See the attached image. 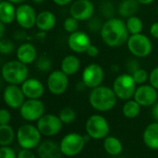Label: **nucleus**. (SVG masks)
Wrapping results in <instances>:
<instances>
[{
    "instance_id": "9",
    "label": "nucleus",
    "mask_w": 158,
    "mask_h": 158,
    "mask_svg": "<svg viewBox=\"0 0 158 158\" xmlns=\"http://www.w3.org/2000/svg\"><path fill=\"white\" fill-rule=\"evenodd\" d=\"M105 72L103 68L96 63L87 65L81 74V81L85 84L86 88L94 89L100 86L104 81Z\"/></svg>"
},
{
    "instance_id": "22",
    "label": "nucleus",
    "mask_w": 158,
    "mask_h": 158,
    "mask_svg": "<svg viewBox=\"0 0 158 158\" xmlns=\"http://www.w3.org/2000/svg\"><path fill=\"white\" fill-rule=\"evenodd\" d=\"M145 145L153 150H158V122L149 124L143 132Z\"/></svg>"
},
{
    "instance_id": "43",
    "label": "nucleus",
    "mask_w": 158,
    "mask_h": 158,
    "mask_svg": "<svg viewBox=\"0 0 158 158\" xmlns=\"http://www.w3.org/2000/svg\"><path fill=\"white\" fill-rule=\"evenodd\" d=\"M150 34L153 38L158 40V21L154 22L150 27Z\"/></svg>"
},
{
    "instance_id": "16",
    "label": "nucleus",
    "mask_w": 158,
    "mask_h": 158,
    "mask_svg": "<svg viewBox=\"0 0 158 158\" xmlns=\"http://www.w3.org/2000/svg\"><path fill=\"white\" fill-rule=\"evenodd\" d=\"M3 99L5 104L13 109L20 108L25 102V95L21 90V87L18 85L8 84L3 93Z\"/></svg>"
},
{
    "instance_id": "44",
    "label": "nucleus",
    "mask_w": 158,
    "mask_h": 158,
    "mask_svg": "<svg viewBox=\"0 0 158 158\" xmlns=\"http://www.w3.org/2000/svg\"><path fill=\"white\" fill-rule=\"evenodd\" d=\"M73 0H53V2L57 5V6H65L69 4H70Z\"/></svg>"
},
{
    "instance_id": "50",
    "label": "nucleus",
    "mask_w": 158,
    "mask_h": 158,
    "mask_svg": "<svg viewBox=\"0 0 158 158\" xmlns=\"http://www.w3.org/2000/svg\"><path fill=\"white\" fill-rule=\"evenodd\" d=\"M157 14H158V10H157Z\"/></svg>"
},
{
    "instance_id": "13",
    "label": "nucleus",
    "mask_w": 158,
    "mask_h": 158,
    "mask_svg": "<svg viewBox=\"0 0 158 158\" xmlns=\"http://www.w3.org/2000/svg\"><path fill=\"white\" fill-rule=\"evenodd\" d=\"M47 88L52 94H63L69 87V76L61 69L52 71L47 78Z\"/></svg>"
},
{
    "instance_id": "8",
    "label": "nucleus",
    "mask_w": 158,
    "mask_h": 158,
    "mask_svg": "<svg viewBox=\"0 0 158 158\" xmlns=\"http://www.w3.org/2000/svg\"><path fill=\"white\" fill-rule=\"evenodd\" d=\"M85 143L86 140L84 136H81L76 132H72L65 135L62 138L59 147L63 156L72 157L79 155L83 150Z\"/></svg>"
},
{
    "instance_id": "46",
    "label": "nucleus",
    "mask_w": 158,
    "mask_h": 158,
    "mask_svg": "<svg viewBox=\"0 0 158 158\" xmlns=\"http://www.w3.org/2000/svg\"><path fill=\"white\" fill-rule=\"evenodd\" d=\"M5 25L3 22L0 21V38H4V34H5Z\"/></svg>"
},
{
    "instance_id": "1",
    "label": "nucleus",
    "mask_w": 158,
    "mask_h": 158,
    "mask_svg": "<svg viewBox=\"0 0 158 158\" xmlns=\"http://www.w3.org/2000/svg\"><path fill=\"white\" fill-rule=\"evenodd\" d=\"M103 42L109 47H120L127 44L129 31L126 22L118 18H111L104 24L100 31Z\"/></svg>"
},
{
    "instance_id": "31",
    "label": "nucleus",
    "mask_w": 158,
    "mask_h": 158,
    "mask_svg": "<svg viewBox=\"0 0 158 158\" xmlns=\"http://www.w3.org/2000/svg\"><path fill=\"white\" fill-rule=\"evenodd\" d=\"M52 65H53V62H52V59L48 56H39L36 61H35V66L36 68L42 71V72H47L51 69L52 68Z\"/></svg>"
},
{
    "instance_id": "24",
    "label": "nucleus",
    "mask_w": 158,
    "mask_h": 158,
    "mask_svg": "<svg viewBox=\"0 0 158 158\" xmlns=\"http://www.w3.org/2000/svg\"><path fill=\"white\" fill-rule=\"evenodd\" d=\"M81 68L80 59L74 55H69L65 56L61 61V70L68 76L76 74Z\"/></svg>"
},
{
    "instance_id": "27",
    "label": "nucleus",
    "mask_w": 158,
    "mask_h": 158,
    "mask_svg": "<svg viewBox=\"0 0 158 158\" xmlns=\"http://www.w3.org/2000/svg\"><path fill=\"white\" fill-rule=\"evenodd\" d=\"M140 112L141 105L138 104L134 99L128 100L122 107V113L127 118H135L139 116Z\"/></svg>"
},
{
    "instance_id": "29",
    "label": "nucleus",
    "mask_w": 158,
    "mask_h": 158,
    "mask_svg": "<svg viewBox=\"0 0 158 158\" xmlns=\"http://www.w3.org/2000/svg\"><path fill=\"white\" fill-rule=\"evenodd\" d=\"M126 26L131 35L139 34V33H142V31L143 29V22L139 17L134 15L127 19Z\"/></svg>"
},
{
    "instance_id": "38",
    "label": "nucleus",
    "mask_w": 158,
    "mask_h": 158,
    "mask_svg": "<svg viewBox=\"0 0 158 158\" xmlns=\"http://www.w3.org/2000/svg\"><path fill=\"white\" fill-rule=\"evenodd\" d=\"M126 69H127L129 74H132V73H134L137 69H140L139 62H138L135 58H130V59L127 61V63H126Z\"/></svg>"
},
{
    "instance_id": "10",
    "label": "nucleus",
    "mask_w": 158,
    "mask_h": 158,
    "mask_svg": "<svg viewBox=\"0 0 158 158\" xmlns=\"http://www.w3.org/2000/svg\"><path fill=\"white\" fill-rule=\"evenodd\" d=\"M44 105L39 99H28L19 108L21 118L26 121H38L44 115Z\"/></svg>"
},
{
    "instance_id": "5",
    "label": "nucleus",
    "mask_w": 158,
    "mask_h": 158,
    "mask_svg": "<svg viewBox=\"0 0 158 158\" xmlns=\"http://www.w3.org/2000/svg\"><path fill=\"white\" fill-rule=\"evenodd\" d=\"M136 82L131 74L124 73L118 75L113 83V90L120 100H131L136 92Z\"/></svg>"
},
{
    "instance_id": "21",
    "label": "nucleus",
    "mask_w": 158,
    "mask_h": 158,
    "mask_svg": "<svg viewBox=\"0 0 158 158\" xmlns=\"http://www.w3.org/2000/svg\"><path fill=\"white\" fill-rule=\"evenodd\" d=\"M56 18L55 14L49 10H44L38 13L37 19H36V27L39 31H49L56 26Z\"/></svg>"
},
{
    "instance_id": "48",
    "label": "nucleus",
    "mask_w": 158,
    "mask_h": 158,
    "mask_svg": "<svg viewBox=\"0 0 158 158\" xmlns=\"http://www.w3.org/2000/svg\"><path fill=\"white\" fill-rule=\"evenodd\" d=\"M7 1H9V2H11V3H13L14 5H16V4H23L26 0H7Z\"/></svg>"
},
{
    "instance_id": "25",
    "label": "nucleus",
    "mask_w": 158,
    "mask_h": 158,
    "mask_svg": "<svg viewBox=\"0 0 158 158\" xmlns=\"http://www.w3.org/2000/svg\"><path fill=\"white\" fill-rule=\"evenodd\" d=\"M104 148L108 155L113 156L120 155L123 150L121 142L114 136H107L105 138Z\"/></svg>"
},
{
    "instance_id": "34",
    "label": "nucleus",
    "mask_w": 158,
    "mask_h": 158,
    "mask_svg": "<svg viewBox=\"0 0 158 158\" xmlns=\"http://www.w3.org/2000/svg\"><path fill=\"white\" fill-rule=\"evenodd\" d=\"M15 50L14 43L9 39L1 38L0 40V52L2 55H10Z\"/></svg>"
},
{
    "instance_id": "26",
    "label": "nucleus",
    "mask_w": 158,
    "mask_h": 158,
    "mask_svg": "<svg viewBox=\"0 0 158 158\" xmlns=\"http://www.w3.org/2000/svg\"><path fill=\"white\" fill-rule=\"evenodd\" d=\"M139 8L137 0H122L118 6V13L123 18H130L136 14Z\"/></svg>"
},
{
    "instance_id": "42",
    "label": "nucleus",
    "mask_w": 158,
    "mask_h": 158,
    "mask_svg": "<svg viewBox=\"0 0 158 158\" xmlns=\"http://www.w3.org/2000/svg\"><path fill=\"white\" fill-rule=\"evenodd\" d=\"M86 54H87V56H89L91 57H95V56H97L99 55V49H98L97 46H95L94 44H91L89 46V48L87 49Z\"/></svg>"
},
{
    "instance_id": "20",
    "label": "nucleus",
    "mask_w": 158,
    "mask_h": 158,
    "mask_svg": "<svg viewBox=\"0 0 158 158\" xmlns=\"http://www.w3.org/2000/svg\"><path fill=\"white\" fill-rule=\"evenodd\" d=\"M39 158H61L62 153L59 145L53 141H44L37 147Z\"/></svg>"
},
{
    "instance_id": "19",
    "label": "nucleus",
    "mask_w": 158,
    "mask_h": 158,
    "mask_svg": "<svg viewBox=\"0 0 158 158\" xmlns=\"http://www.w3.org/2000/svg\"><path fill=\"white\" fill-rule=\"evenodd\" d=\"M17 59L25 65L31 64L37 59V50L31 43L21 44L16 50Z\"/></svg>"
},
{
    "instance_id": "18",
    "label": "nucleus",
    "mask_w": 158,
    "mask_h": 158,
    "mask_svg": "<svg viewBox=\"0 0 158 158\" xmlns=\"http://www.w3.org/2000/svg\"><path fill=\"white\" fill-rule=\"evenodd\" d=\"M21 90L28 99H39L44 93V86L39 80L28 78L21 84Z\"/></svg>"
},
{
    "instance_id": "45",
    "label": "nucleus",
    "mask_w": 158,
    "mask_h": 158,
    "mask_svg": "<svg viewBox=\"0 0 158 158\" xmlns=\"http://www.w3.org/2000/svg\"><path fill=\"white\" fill-rule=\"evenodd\" d=\"M152 115H153V118H154L156 121H158V103H156V104L153 106Z\"/></svg>"
},
{
    "instance_id": "40",
    "label": "nucleus",
    "mask_w": 158,
    "mask_h": 158,
    "mask_svg": "<svg viewBox=\"0 0 158 158\" xmlns=\"http://www.w3.org/2000/svg\"><path fill=\"white\" fill-rule=\"evenodd\" d=\"M11 119L9 111L3 108L0 110V125H7Z\"/></svg>"
},
{
    "instance_id": "4",
    "label": "nucleus",
    "mask_w": 158,
    "mask_h": 158,
    "mask_svg": "<svg viewBox=\"0 0 158 158\" xmlns=\"http://www.w3.org/2000/svg\"><path fill=\"white\" fill-rule=\"evenodd\" d=\"M41 135L37 127L31 124H24L19 128L16 137L19 145L22 149L32 150L40 144Z\"/></svg>"
},
{
    "instance_id": "15",
    "label": "nucleus",
    "mask_w": 158,
    "mask_h": 158,
    "mask_svg": "<svg viewBox=\"0 0 158 158\" xmlns=\"http://www.w3.org/2000/svg\"><path fill=\"white\" fill-rule=\"evenodd\" d=\"M157 90L151 84H143L137 87L133 99L141 105V106H154L157 101Z\"/></svg>"
},
{
    "instance_id": "23",
    "label": "nucleus",
    "mask_w": 158,
    "mask_h": 158,
    "mask_svg": "<svg viewBox=\"0 0 158 158\" xmlns=\"http://www.w3.org/2000/svg\"><path fill=\"white\" fill-rule=\"evenodd\" d=\"M16 9L14 4L7 1L3 0L0 3V21L6 25L11 24L14 20H16Z\"/></svg>"
},
{
    "instance_id": "39",
    "label": "nucleus",
    "mask_w": 158,
    "mask_h": 158,
    "mask_svg": "<svg viewBox=\"0 0 158 158\" xmlns=\"http://www.w3.org/2000/svg\"><path fill=\"white\" fill-rule=\"evenodd\" d=\"M149 81L150 84L158 90V67L155 68L149 74Z\"/></svg>"
},
{
    "instance_id": "41",
    "label": "nucleus",
    "mask_w": 158,
    "mask_h": 158,
    "mask_svg": "<svg viewBox=\"0 0 158 158\" xmlns=\"http://www.w3.org/2000/svg\"><path fill=\"white\" fill-rule=\"evenodd\" d=\"M17 158H36L35 155L33 152H31V150L29 149H21L18 155Z\"/></svg>"
},
{
    "instance_id": "47",
    "label": "nucleus",
    "mask_w": 158,
    "mask_h": 158,
    "mask_svg": "<svg viewBox=\"0 0 158 158\" xmlns=\"http://www.w3.org/2000/svg\"><path fill=\"white\" fill-rule=\"evenodd\" d=\"M139 2V4L141 5H150L152 4L155 0H137Z\"/></svg>"
},
{
    "instance_id": "32",
    "label": "nucleus",
    "mask_w": 158,
    "mask_h": 158,
    "mask_svg": "<svg viewBox=\"0 0 158 158\" xmlns=\"http://www.w3.org/2000/svg\"><path fill=\"white\" fill-rule=\"evenodd\" d=\"M63 28L65 30V31L70 33H73L77 31H79V20L76 19L73 17H69L65 19L64 23H63Z\"/></svg>"
},
{
    "instance_id": "12",
    "label": "nucleus",
    "mask_w": 158,
    "mask_h": 158,
    "mask_svg": "<svg viewBox=\"0 0 158 158\" xmlns=\"http://www.w3.org/2000/svg\"><path fill=\"white\" fill-rule=\"evenodd\" d=\"M37 15L31 5L23 3L16 9V21L22 29L28 30L36 25Z\"/></svg>"
},
{
    "instance_id": "17",
    "label": "nucleus",
    "mask_w": 158,
    "mask_h": 158,
    "mask_svg": "<svg viewBox=\"0 0 158 158\" xmlns=\"http://www.w3.org/2000/svg\"><path fill=\"white\" fill-rule=\"evenodd\" d=\"M91 44L92 43L89 35L81 31H77L70 33L68 38V45L69 49L77 54L86 53Z\"/></svg>"
},
{
    "instance_id": "49",
    "label": "nucleus",
    "mask_w": 158,
    "mask_h": 158,
    "mask_svg": "<svg viewBox=\"0 0 158 158\" xmlns=\"http://www.w3.org/2000/svg\"><path fill=\"white\" fill-rule=\"evenodd\" d=\"M34 4H37V5H39V4H42L43 2H44V0H31Z\"/></svg>"
},
{
    "instance_id": "35",
    "label": "nucleus",
    "mask_w": 158,
    "mask_h": 158,
    "mask_svg": "<svg viewBox=\"0 0 158 158\" xmlns=\"http://www.w3.org/2000/svg\"><path fill=\"white\" fill-rule=\"evenodd\" d=\"M100 12L101 14L106 18L107 19H111V18H114V14H115V7H114V5L108 1H106L104 3H102L101 6H100Z\"/></svg>"
},
{
    "instance_id": "6",
    "label": "nucleus",
    "mask_w": 158,
    "mask_h": 158,
    "mask_svg": "<svg viewBox=\"0 0 158 158\" xmlns=\"http://www.w3.org/2000/svg\"><path fill=\"white\" fill-rule=\"evenodd\" d=\"M127 46L131 54L138 58L148 56L153 50L151 40L143 33L131 35L128 39Z\"/></svg>"
},
{
    "instance_id": "14",
    "label": "nucleus",
    "mask_w": 158,
    "mask_h": 158,
    "mask_svg": "<svg viewBox=\"0 0 158 158\" xmlns=\"http://www.w3.org/2000/svg\"><path fill=\"white\" fill-rule=\"evenodd\" d=\"M69 13L79 21L89 20L94 13V6L90 0H76L70 6Z\"/></svg>"
},
{
    "instance_id": "11",
    "label": "nucleus",
    "mask_w": 158,
    "mask_h": 158,
    "mask_svg": "<svg viewBox=\"0 0 158 158\" xmlns=\"http://www.w3.org/2000/svg\"><path fill=\"white\" fill-rule=\"evenodd\" d=\"M63 123L58 116L53 114H44L38 121L37 128L42 135L50 137L56 135L62 129Z\"/></svg>"
},
{
    "instance_id": "33",
    "label": "nucleus",
    "mask_w": 158,
    "mask_h": 158,
    "mask_svg": "<svg viewBox=\"0 0 158 158\" xmlns=\"http://www.w3.org/2000/svg\"><path fill=\"white\" fill-rule=\"evenodd\" d=\"M131 75H132V77H133V79H134V81H135V82H136L137 85L145 84V82L149 80V74H148V72L145 69H142V68H140L139 69H137Z\"/></svg>"
},
{
    "instance_id": "36",
    "label": "nucleus",
    "mask_w": 158,
    "mask_h": 158,
    "mask_svg": "<svg viewBox=\"0 0 158 158\" xmlns=\"http://www.w3.org/2000/svg\"><path fill=\"white\" fill-rule=\"evenodd\" d=\"M87 26L91 31L96 32V31H101V30L103 28V23L98 18H92L88 20Z\"/></svg>"
},
{
    "instance_id": "2",
    "label": "nucleus",
    "mask_w": 158,
    "mask_h": 158,
    "mask_svg": "<svg viewBox=\"0 0 158 158\" xmlns=\"http://www.w3.org/2000/svg\"><path fill=\"white\" fill-rule=\"evenodd\" d=\"M117 99L118 97L113 89L102 85L92 89L89 95L90 105L99 112H106L114 108Z\"/></svg>"
},
{
    "instance_id": "30",
    "label": "nucleus",
    "mask_w": 158,
    "mask_h": 158,
    "mask_svg": "<svg viewBox=\"0 0 158 158\" xmlns=\"http://www.w3.org/2000/svg\"><path fill=\"white\" fill-rule=\"evenodd\" d=\"M58 117L63 124H70L76 118V112L71 107L67 106L60 110Z\"/></svg>"
},
{
    "instance_id": "7",
    "label": "nucleus",
    "mask_w": 158,
    "mask_h": 158,
    "mask_svg": "<svg viewBox=\"0 0 158 158\" xmlns=\"http://www.w3.org/2000/svg\"><path fill=\"white\" fill-rule=\"evenodd\" d=\"M85 130L91 139L102 140L108 136L110 127L107 120L103 116L93 115L87 119Z\"/></svg>"
},
{
    "instance_id": "28",
    "label": "nucleus",
    "mask_w": 158,
    "mask_h": 158,
    "mask_svg": "<svg viewBox=\"0 0 158 158\" xmlns=\"http://www.w3.org/2000/svg\"><path fill=\"white\" fill-rule=\"evenodd\" d=\"M15 138V132L11 126L0 125V145L9 146Z\"/></svg>"
},
{
    "instance_id": "37",
    "label": "nucleus",
    "mask_w": 158,
    "mask_h": 158,
    "mask_svg": "<svg viewBox=\"0 0 158 158\" xmlns=\"http://www.w3.org/2000/svg\"><path fill=\"white\" fill-rule=\"evenodd\" d=\"M0 158H17L15 151L9 146H1Z\"/></svg>"
},
{
    "instance_id": "3",
    "label": "nucleus",
    "mask_w": 158,
    "mask_h": 158,
    "mask_svg": "<svg viewBox=\"0 0 158 158\" xmlns=\"http://www.w3.org/2000/svg\"><path fill=\"white\" fill-rule=\"evenodd\" d=\"M2 78L8 83L13 85L22 84L29 76V69L27 65L17 60H11L4 64L2 67Z\"/></svg>"
}]
</instances>
